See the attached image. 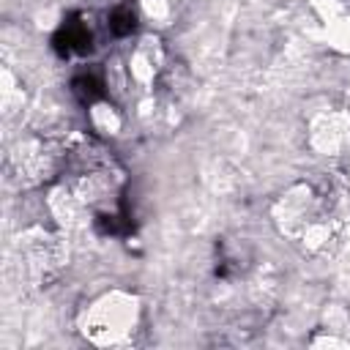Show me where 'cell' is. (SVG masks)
<instances>
[{"instance_id":"cell-3","label":"cell","mask_w":350,"mask_h":350,"mask_svg":"<svg viewBox=\"0 0 350 350\" xmlns=\"http://www.w3.org/2000/svg\"><path fill=\"white\" fill-rule=\"evenodd\" d=\"M71 88H74V93L82 98V101H96L98 96H104V85H101V79H93V77H77L74 82H71Z\"/></svg>"},{"instance_id":"cell-1","label":"cell","mask_w":350,"mask_h":350,"mask_svg":"<svg viewBox=\"0 0 350 350\" xmlns=\"http://www.w3.org/2000/svg\"><path fill=\"white\" fill-rule=\"evenodd\" d=\"M63 41H66V46L60 49V55H68L71 49H77V52H90L93 49L90 46V30L79 22H66L60 27V33L55 36V46L63 44Z\"/></svg>"},{"instance_id":"cell-2","label":"cell","mask_w":350,"mask_h":350,"mask_svg":"<svg viewBox=\"0 0 350 350\" xmlns=\"http://www.w3.org/2000/svg\"><path fill=\"white\" fill-rule=\"evenodd\" d=\"M134 22H137V16H134V11H131L129 5H118V8L109 14V30H112L115 36H129V33L134 30Z\"/></svg>"}]
</instances>
